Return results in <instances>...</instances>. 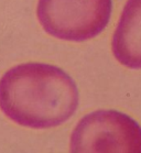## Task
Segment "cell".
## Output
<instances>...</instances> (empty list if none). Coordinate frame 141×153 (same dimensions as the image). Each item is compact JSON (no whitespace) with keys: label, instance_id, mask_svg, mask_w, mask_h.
<instances>
[{"label":"cell","instance_id":"cell-1","mask_svg":"<svg viewBox=\"0 0 141 153\" xmlns=\"http://www.w3.org/2000/svg\"><path fill=\"white\" fill-rule=\"evenodd\" d=\"M78 101L75 82L54 65L24 63L0 78V109L22 127H57L75 114Z\"/></svg>","mask_w":141,"mask_h":153},{"label":"cell","instance_id":"cell-3","mask_svg":"<svg viewBox=\"0 0 141 153\" xmlns=\"http://www.w3.org/2000/svg\"><path fill=\"white\" fill-rule=\"evenodd\" d=\"M71 152L141 153V127L117 110L90 112L73 130Z\"/></svg>","mask_w":141,"mask_h":153},{"label":"cell","instance_id":"cell-4","mask_svg":"<svg viewBox=\"0 0 141 153\" xmlns=\"http://www.w3.org/2000/svg\"><path fill=\"white\" fill-rule=\"evenodd\" d=\"M111 50L121 65L141 70V0H127L113 36Z\"/></svg>","mask_w":141,"mask_h":153},{"label":"cell","instance_id":"cell-2","mask_svg":"<svg viewBox=\"0 0 141 153\" xmlns=\"http://www.w3.org/2000/svg\"><path fill=\"white\" fill-rule=\"evenodd\" d=\"M111 11L113 0H39L37 16L50 35L82 42L105 30Z\"/></svg>","mask_w":141,"mask_h":153}]
</instances>
